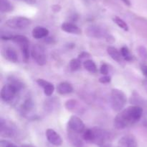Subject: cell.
I'll list each match as a JSON object with an SVG mask.
<instances>
[{
	"label": "cell",
	"mask_w": 147,
	"mask_h": 147,
	"mask_svg": "<svg viewBox=\"0 0 147 147\" xmlns=\"http://www.w3.org/2000/svg\"><path fill=\"white\" fill-rule=\"evenodd\" d=\"M11 40L17 43L20 48L22 58L24 61L30 59V41L26 36L22 35H14Z\"/></svg>",
	"instance_id": "cell-6"
},
{
	"label": "cell",
	"mask_w": 147,
	"mask_h": 147,
	"mask_svg": "<svg viewBox=\"0 0 147 147\" xmlns=\"http://www.w3.org/2000/svg\"><path fill=\"white\" fill-rule=\"evenodd\" d=\"M32 24V20L25 17H14L9 19L5 22V25L11 29L22 30L27 28Z\"/></svg>",
	"instance_id": "cell-7"
},
{
	"label": "cell",
	"mask_w": 147,
	"mask_h": 147,
	"mask_svg": "<svg viewBox=\"0 0 147 147\" xmlns=\"http://www.w3.org/2000/svg\"><path fill=\"white\" fill-rule=\"evenodd\" d=\"M21 1H24V2L27 3V4H34L35 2V0H21Z\"/></svg>",
	"instance_id": "cell-35"
},
{
	"label": "cell",
	"mask_w": 147,
	"mask_h": 147,
	"mask_svg": "<svg viewBox=\"0 0 147 147\" xmlns=\"http://www.w3.org/2000/svg\"><path fill=\"white\" fill-rule=\"evenodd\" d=\"M37 84L40 86H41L44 90V93L46 96L50 97L53 94L55 91V86L53 84L47 82L43 79H37Z\"/></svg>",
	"instance_id": "cell-15"
},
{
	"label": "cell",
	"mask_w": 147,
	"mask_h": 147,
	"mask_svg": "<svg viewBox=\"0 0 147 147\" xmlns=\"http://www.w3.org/2000/svg\"><path fill=\"white\" fill-rule=\"evenodd\" d=\"M13 35H14L11 34L10 33H4V32H1V40H11L12 38Z\"/></svg>",
	"instance_id": "cell-31"
},
{
	"label": "cell",
	"mask_w": 147,
	"mask_h": 147,
	"mask_svg": "<svg viewBox=\"0 0 147 147\" xmlns=\"http://www.w3.org/2000/svg\"><path fill=\"white\" fill-rule=\"evenodd\" d=\"M0 131L1 136L6 138H12L16 135L17 131L14 125H12L10 122H7L2 118L0 120Z\"/></svg>",
	"instance_id": "cell-10"
},
{
	"label": "cell",
	"mask_w": 147,
	"mask_h": 147,
	"mask_svg": "<svg viewBox=\"0 0 147 147\" xmlns=\"http://www.w3.org/2000/svg\"><path fill=\"white\" fill-rule=\"evenodd\" d=\"M138 53L139 56L143 59L144 61H147V49L144 46H139L137 49Z\"/></svg>",
	"instance_id": "cell-27"
},
{
	"label": "cell",
	"mask_w": 147,
	"mask_h": 147,
	"mask_svg": "<svg viewBox=\"0 0 147 147\" xmlns=\"http://www.w3.org/2000/svg\"><path fill=\"white\" fill-rule=\"evenodd\" d=\"M55 108V102L53 99H49L45 102V109L49 110L50 112L53 111V110Z\"/></svg>",
	"instance_id": "cell-28"
},
{
	"label": "cell",
	"mask_w": 147,
	"mask_h": 147,
	"mask_svg": "<svg viewBox=\"0 0 147 147\" xmlns=\"http://www.w3.org/2000/svg\"><path fill=\"white\" fill-rule=\"evenodd\" d=\"M127 102V97L124 92L119 89H113L111 93V105L115 112H119L124 109Z\"/></svg>",
	"instance_id": "cell-2"
},
{
	"label": "cell",
	"mask_w": 147,
	"mask_h": 147,
	"mask_svg": "<svg viewBox=\"0 0 147 147\" xmlns=\"http://www.w3.org/2000/svg\"><path fill=\"white\" fill-rule=\"evenodd\" d=\"M120 51L122 55V57H123V59H124V60L127 61H132L133 56L131 54L130 50L128 48V47H126V46H123V47L121 48Z\"/></svg>",
	"instance_id": "cell-26"
},
{
	"label": "cell",
	"mask_w": 147,
	"mask_h": 147,
	"mask_svg": "<svg viewBox=\"0 0 147 147\" xmlns=\"http://www.w3.org/2000/svg\"><path fill=\"white\" fill-rule=\"evenodd\" d=\"M138 143L136 138L132 135H126L119 140L116 147H137Z\"/></svg>",
	"instance_id": "cell-13"
},
{
	"label": "cell",
	"mask_w": 147,
	"mask_h": 147,
	"mask_svg": "<svg viewBox=\"0 0 147 147\" xmlns=\"http://www.w3.org/2000/svg\"><path fill=\"white\" fill-rule=\"evenodd\" d=\"M99 147H113V146H112V145H111V144H103V145L100 146Z\"/></svg>",
	"instance_id": "cell-38"
},
{
	"label": "cell",
	"mask_w": 147,
	"mask_h": 147,
	"mask_svg": "<svg viewBox=\"0 0 147 147\" xmlns=\"http://www.w3.org/2000/svg\"><path fill=\"white\" fill-rule=\"evenodd\" d=\"M80 135V133L67 130V138H68L69 142L73 147L83 146V138Z\"/></svg>",
	"instance_id": "cell-14"
},
{
	"label": "cell",
	"mask_w": 147,
	"mask_h": 147,
	"mask_svg": "<svg viewBox=\"0 0 147 147\" xmlns=\"http://www.w3.org/2000/svg\"><path fill=\"white\" fill-rule=\"evenodd\" d=\"M33 110H34V102L31 97H27L20 105V112L24 117H27L29 115H32Z\"/></svg>",
	"instance_id": "cell-12"
},
{
	"label": "cell",
	"mask_w": 147,
	"mask_h": 147,
	"mask_svg": "<svg viewBox=\"0 0 147 147\" xmlns=\"http://www.w3.org/2000/svg\"><path fill=\"white\" fill-rule=\"evenodd\" d=\"M65 107L67 110L71 111V112H76V110L80 109L78 102L74 99H70L66 101L65 104Z\"/></svg>",
	"instance_id": "cell-23"
},
{
	"label": "cell",
	"mask_w": 147,
	"mask_h": 147,
	"mask_svg": "<svg viewBox=\"0 0 147 147\" xmlns=\"http://www.w3.org/2000/svg\"><path fill=\"white\" fill-rule=\"evenodd\" d=\"M81 66V60L79 59L78 58V59H73L70 61V63H69V67H70V69L72 71H76L79 70Z\"/></svg>",
	"instance_id": "cell-24"
},
{
	"label": "cell",
	"mask_w": 147,
	"mask_h": 147,
	"mask_svg": "<svg viewBox=\"0 0 147 147\" xmlns=\"http://www.w3.org/2000/svg\"><path fill=\"white\" fill-rule=\"evenodd\" d=\"M0 11L1 13H7L10 12L13 10L14 7H13L12 4L10 3L9 0H0Z\"/></svg>",
	"instance_id": "cell-22"
},
{
	"label": "cell",
	"mask_w": 147,
	"mask_h": 147,
	"mask_svg": "<svg viewBox=\"0 0 147 147\" xmlns=\"http://www.w3.org/2000/svg\"><path fill=\"white\" fill-rule=\"evenodd\" d=\"M49 30L46 27H42V26H37L34 27L32 32V37L34 39H42L45 38L48 36Z\"/></svg>",
	"instance_id": "cell-17"
},
{
	"label": "cell",
	"mask_w": 147,
	"mask_h": 147,
	"mask_svg": "<svg viewBox=\"0 0 147 147\" xmlns=\"http://www.w3.org/2000/svg\"><path fill=\"white\" fill-rule=\"evenodd\" d=\"M92 140L91 143L98 146H101L106 144L111 138L110 132L104 128L94 127L92 128Z\"/></svg>",
	"instance_id": "cell-3"
},
{
	"label": "cell",
	"mask_w": 147,
	"mask_h": 147,
	"mask_svg": "<svg viewBox=\"0 0 147 147\" xmlns=\"http://www.w3.org/2000/svg\"><path fill=\"white\" fill-rule=\"evenodd\" d=\"M20 147H35L34 146L31 145V144H23Z\"/></svg>",
	"instance_id": "cell-37"
},
{
	"label": "cell",
	"mask_w": 147,
	"mask_h": 147,
	"mask_svg": "<svg viewBox=\"0 0 147 147\" xmlns=\"http://www.w3.org/2000/svg\"><path fill=\"white\" fill-rule=\"evenodd\" d=\"M83 67L86 70L90 72V74H96L97 72V66L96 63L91 59H86L83 63Z\"/></svg>",
	"instance_id": "cell-21"
},
{
	"label": "cell",
	"mask_w": 147,
	"mask_h": 147,
	"mask_svg": "<svg viewBox=\"0 0 147 147\" xmlns=\"http://www.w3.org/2000/svg\"><path fill=\"white\" fill-rule=\"evenodd\" d=\"M113 21L119 26L120 28L123 30L124 31H129V26L126 24V22L118 16H115L113 18Z\"/></svg>",
	"instance_id": "cell-25"
},
{
	"label": "cell",
	"mask_w": 147,
	"mask_h": 147,
	"mask_svg": "<svg viewBox=\"0 0 147 147\" xmlns=\"http://www.w3.org/2000/svg\"><path fill=\"white\" fill-rule=\"evenodd\" d=\"M0 147H18L15 144L10 143L9 141H7L6 140H1L0 141Z\"/></svg>",
	"instance_id": "cell-30"
},
{
	"label": "cell",
	"mask_w": 147,
	"mask_h": 147,
	"mask_svg": "<svg viewBox=\"0 0 147 147\" xmlns=\"http://www.w3.org/2000/svg\"><path fill=\"white\" fill-rule=\"evenodd\" d=\"M67 130L82 134L86 130V125L79 117L73 115L70 116V119L67 121Z\"/></svg>",
	"instance_id": "cell-9"
},
{
	"label": "cell",
	"mask_w": 147,
	"mask_h": 147,
	"mask_svg": "<svg viewBox=\"0 0 147 147\" xmlns=\"http://www.w3.org/2000/svg\"><path fill=\"white\" fill-rule=\"evenodd\" d=\"M30 54L34 61L39 66H44L47 63V53L43 46L39 44L33 45L30 50Z\"/></svg>",
	"instance_id": "cell-5"
},
{
	"label": "cell",
	"mask_w": 147,
	"mask_h": 147,
	"mask_svg": "<svg viewBox=\"0 0 147 147\" xmlns=\"http://www.w3.org/2000/svg\"><path fill=\"white\" fill-rule=\"evenodd\" d=\"M22 89L16 85L9 82L4 85L1 89V99L4 102H11L17 97Z\"/></svg>",
	"instance_id": "cell-4"
},
{
	"label": "cell",
	"mask_w": 147,
	"mask_h": 147,
	"mask_svg": "<svg viewBox=\"0 0 147 147\" xmlns=\"http://www.w3.org/2000/svg\"><path fill=\"white\" fill-rule=\"evenodd\" d=\"M100 72L101 74L103 75V76H105V75H108V74H109V65L106 63H102L100 68Z\"/></svg>",
	"instance_id": "cell-29"
},
{
	"label": "cell",
	"mask_w": 147,
	"mask_h": 147,
	"mask_svg": "<svg viewBox=\"0 0 147 147\" xmlns=\"http://www.w3.org/2000/svg\"><path fill=\"white\" fill-rule=\"evenodd\" d=\"M3 56H4V59L11 63H17L18 61V56H17V52L12 48H6L3 51Z\"/></svg>",
	"instance_id": "cell-18"
},
{
	"label": "cell",
	"mask_w": 147,
	"mask_h": 147,
	"mask_svg": "<svg viewBox=\"0 0 147 147\" xmlns=\"http://www.w3.org/2000/svg\"><path fill=\"white\" fill-rule=\"evenodd\" d=\"M111 81V78L109 75H105V76H102L99 79V82L101 84H108L110 83Z\"/></svg>",
	"instance_id": "cell-32"
},
{
	"label": "cell",
	"mask_w": 147,
	"mask_h": 147,
	"mask_svg": "<svg viewBox=\"0 0 147 147\" xmlns=\"http://www.w3.org/2000/svg\"><path fill=\"white\" fill-rule=\"evenodd\" d=\"M143 109L137 105L127 107L116 115L113 120V125L116 129L121 130L130 127L142 118Z\"/></svg>",
	"instance_id": "cell-1"
},
{
	"label": "cell",
	"mask_w": 147,
	"mask_h": 147,
	"mask_svg": "<svg viewBox=\"0 0 147 147\" xmlns=\"http://www.w3.org/2000/svg\"><path fill=\"white\" fill-rule=\"evenodd\" d=\"M123 3H124L127 6H131V1L129 0H121Z\"/></svg>",
	"instance_id": "cell-36"
},
{
	"label": "cell",
	"mask_w": 147,
	"mask_h": 147,
	"mask_svg": "<svg viewBox=\"0 0 147 147\" xmlns=\"http://www.w3.org/2000/svg\"><path fill=\"white\" fill-rule=\"evenodd\" d=\"M141 69H142V73H143V74L147 77V66L146 65H143V66H141Z\"/></svg>",
	"instance_id": "cell-34"
},
{
	"label": "cell",
	"mask_w": 147,
	"mask_h": 147,
	"mask_svg": "<svg viewBox=\"0 0 147 147\" xmlns=\"http://www.w3.org/2000/svg\"><path fill=\"white\" fill-rule=\"evenodd\" d=\"M107 53L112 59L116 61L118 63H121L123 61V59L122 57L121 51H119L117 48L113 46H109L107 48Z\"/></svg>",
	"instance_id": "cell-20"
},
{
	"label": "cell",
	"mask_w": 147,
	"mask_h": 147,
	"mask_svg": "<svg viewBox=\"0 0 147 147\" xmlns=\"http://www.w3.org/2000/svg\"><path fill=\"white\" fill-rule=\"evenodd\" d=\"M57 93L61 95H65L73 92V87L71 84L67 82H60L57 86Z\"/></svg>",
	"instance_id": "cell-19"
},
{
	"label": "cell",
	"mask_w": 147,
	"mask_h": 147,
	"mask_svg": "<svg viewBox=\"0 0 147 147\" xmlns=\"http://www.w3.org/2000/svg\"><path fill=\"white\" fill-rule=\"evenodd\" d=\"M86 34L93 38L100 39L105 37L107 40H109V38L110 39L111 37L104 27L98 24H90L88 26L86 29Z\"/></svg>",
	"instance_id": "cell-8"
},
{
	"label": "cell",
	"mask_w": 147,
	"mask_h": 147,
	"mask_svg": "<svg viewBox=\"0 0 147 147\" xmlns=\"http://www.w3.org/2000/svg\"><path fill=\"white\" fill-rule=\"evenodd\" d=\"M46 137L49 142L55 146H60L63 144V139L61 136L57 133L55 130L52 128H48L46 130Z\"/></svg>",
	"instance_id": "cell-11"
},
{
	"label": "cell",
	"mask_w": 147,
	"mask_h": 147,
	"mask_svg": "<svg viewBox=\"0 0 147 147\" xmlns=\"http://www.w3.org/2000/svg\"><path fill=\"white\" fill-rule=\"evenodd\" d=\"M61 30L67 33H70V34H76L80 35L81 34V29L76 25V24L70 22H63L61 24Z\"/></svg>",
	"instance_id": "cell-16"
},
{
	"label": "cell",
	"mask_w": 147,
	"mask_h": 147,
	"mask_svg": "<svg viewBox=\"0 0 147 147\" xmlns=\"http://www.w3.org/2000/svg\"><path fill=\"white\" fill-rule=\"evenodd\" d=\"M90 57V54L89 53L86 51H83L82 53H80V54L78 55V59H80V60H83V59H88V58Z\"/></svg>",
	"instance_id": "cell-33"
}]
</instances>
